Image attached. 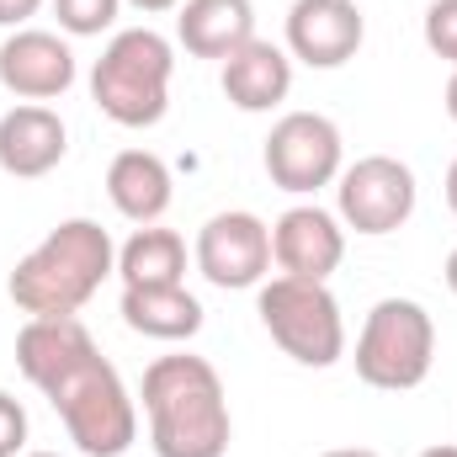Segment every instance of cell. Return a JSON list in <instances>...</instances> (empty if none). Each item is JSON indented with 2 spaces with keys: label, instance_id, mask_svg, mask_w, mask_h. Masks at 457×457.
I'll use <instances>...</instances> for the list:
<instances>
[{
  "label": "cell",
  "instance_id": "1",
  "mask_svg": "<svg viewBox=\"0 0 457 457\" xmlns=\"http://www.w3.org/2000/svg\"><path fill=\"white\" fill-rule=\"evenodd\" d=\"M144 415L154 457H224L234 420H228L224 378L208 356H154L144 367Z\"/></svg>",
  "mask_w": 457,
  "mask_h": 457
},
{
  "label": "cell",
  "instance_id": "2",
  "mask_svg": "<svg viewBox=\"0 0 457 457\" xmlns=\"http://www.w3.org/2000/svg\"><path fill=\"white\" fill-rule=\"evenodd\" d=\"M117 271V245L96 219L54 224L11 271L5 293L27 320H75Z\"/></svg>",
  "mask_w": 457,
  "mask_h": 457
},
{
  "label": "cell",
  "instance_id": "3",
  "mask_svg": "<svg viewBox=\"0 0 457 457\" xmlns=\"http://www.w3.org/2000/svg\"><path fill=\"white\" fill-rule=\"evenodd\" d=\"M37 394L54 404L70 442L86 457H122L138 442V404H133L128 383L117 378V367L102 356L96 341L75 351Z\"/></svg>",
  "mask_w": 457,
  "mask_h": 457
},
{
  "label": "cell",
  "instance_id": "4",
  "mask_svg": "<svg viewBox=\"0 0 457 457\" xmlns=\"http://www.w3.org/2000/svg\"><path fill=\"white\" fill-rule=\"evenodd\" d=\"M176 48L154 27H122L91 64V102L117 128H154L170 112Z\"/></svg>",
  "mask_w": 457,
  "mask_h": 457
},
{
  "label": "cell",
  "instance_id": "5",
  "mask_svg": "<svg viewBox=\"0 0 457 457\" xmlns=\"http://www.w3.org/2000/svg\"><path fill=\"white\" fill-rule=\"evenodd\" d=\"M356 378L378 394H410L431 378L436 320L415 298H378L356 336Z\"/></svg>",
  "mask_w": 457,
  "mask_h": 457
},
{
  "label": "cell",
  "instance_id": "6",
  "mask_svg": "<svg viewBox=\"0 0 457 457\" xmlns=\"http://www.w3.org/2000/svg\"><path fill=\"white\" fill-rule=\"evenodd\" d=\"M255 314L266 336L298 367H336L345 356V320L325 282L309 277H266L255 293Z\"/></svg>",
  "mask_w": 457,
  "mask_h": 457
},
{
  "label": "cell",
  "instance_id": "7",
  "mask_svg": "<svg viewBox=\"0 0 457 457\" xmlns=\"http://www.w3.org/2000/svg\"><path fill=\"white\" fill-rule=\"evenodd\" d=\"M261 165L271 176L277 192H293V197H314L320 187H336L345 170V144L341 128L325 112H287L271 122L266 133V149H261Z\"/></svg>",
  "mask_w": 457,
  "mask_h": 457
},
{
  "label": "cell",
  "instance_id": "8",
  "mask_svg": "<svg viewBox=\"0 0 457 457\" xmlns=\"http://www.w3.org/2000/svg\"><path fill=\"white\" fill-rule=\"evenodd\" d=\"M415 203H420L415 170L394 154H361L336 181V219L356 234H367V239L404 228L415 219Z\"/></svg>",
  "mask_w": 457,
  "mask_h": 457
},
{
  "label": "cell",
  "instance_id": "9",
  "mask_svg": "<svg viewBox=\"0 0 457 457\" xmlns=\"http://www.w3.org/2000/svg\"><path fill=\"white\" fill-rule=\"evenodd\" d=\"M192 255H197V271L224 293L261 287L271 271V228L245 208H228V213H213L197 228Z\"/></svg>",
  "mask_w": 457,
  "mask_h": 457
},
{
  "label": "cell",
  "instance_id": "10",
  "mask_svg": "<svg viewBox=\"0 0 457 457\" xmlns=\"http://www.w3.org/2000/svg\"><path fill=\"white\" fill-rule=\"evenodd\" d=\"M75 48L59 32L43 27H16L0 43V86L16 102H54L75 86Z\"/></svg>",
  "mask_w": 457,
  "mask_h": 457
},
{
  "label": "cell",
  "instance_id": "11",
  "mask_svg": "<svg viewBox=\"0 0 457 457\" xmlns=\"http://www.w3.org/2000/svg\"><path fill=\"white\" fill-rule=\"evenodd\" d=\"M367 37V16L356 0H293L287 11V54L309 70H341Z\"/></svg>",
  "mask_w": 457,
  "mask_h": 457
},
{
  "label": "cell",
  "instance_id": "12",
  "mask_svg": "<svg viewBox=\"0 0 457 457\" xmlns=\"http://www.w3.org/2000/svg\"><path fill=\"white\" fill-rule=\"evenodd\" d=\"M271 261L282 277L330 282V271H341L345 261V224L320 203H298L271 224Z\"/></svg>",
  "mask_w": 457,
  "mask_h": 457
},
{
  "label": "cell",
  "instance_id": "13",
  "mask_svg": "<svg viewBox=\"0 0 457 457\" xmlns=\"http://www.w3.org/2000/svg\"><path fill=\"white\" fill-rule=\"evenodd\" d=\"M70 154V128L64 117L43 102H21L0 117V170L16 181H37L59 170Z\"/></svg>",
  "mask_w": 457,
  "mask_h": 457
},
{
  "label": "cell",
  "instance_id": "14",
  "mask_svg": "<svg viewBox=\"0 0 457 457\" xmlns=\"http://www.w3.org/2000/svg\"><path fill=\"white\" fill-rule=\"evenodd\" d=\"M293 91V54L266 43V37H250L239 54L224 59V96L228 107L239 112H271L282 107Z\"/></svg>",
  "mask_w": 457,
  "mask_h": 457
},
{
  "label": "cell",
  "instance_id": "15",
  "mask_svg": "<svg viewBox=\"0 0 457 457\" xmlns=\"http://www.w3.org/2000/svg\"><path fill=\"white\" fill-rule=\"evenodd\" d=\"M107 197L128 224H160L170 213V197H176L170 165L154 149H122L107 165Z\"/></svg>",
  "mask_w": 457,
  "mask_h": 457
},
{
  "label": "cell",
  "instance_id": "16",
  "mask_svg": "<svg viewBox=\"0 0 457 457\" xmlns=\"http://www.w3.org/2000/svg\"><path fill=\"white\" fill-rule=\"evenodd\" d=\"M176 43L192 59H219L239 54L255 37V5L250 0H181L176 5Z\"/></svg>",
  "mask_w": 457,
  "mask_h": 457
},
{
  "label": "cell",
  "instance_id": "17",
  "mask_svg": "<svg viewBox=\"0 0 457 457\" xmlns=\"http://www.w3.org/2000/svg\"><path fill=\"white\" fill-rule=\"evenodd\" d=\"M122 325L149 341H192L203 330L197 293L181 287H122Z\"/></svg>",
  "mask_w": 457,
  "mask_h": 457
},
{
  "label": "cell",
  "instance_id": "18",
  "mask_svg": "<svg viewBox=\"0 0 457 457\" xmlns=\"http://www.w3.org/2000/svg\"><path fill=\"white\" fill-rule=\"evenodd\" d=\"M122 287H181L187 282V239L176 228L144 224L117 250Z\"/></svg>",
  "mask_w": 457,
  "mask_h": 457
},
{
  "label": "cell",
  "instance_id": "19",
  "mask_svg": "<svg viewBox=\"0 0 457 457\" xmlns=\"http://www.w3.org/2000/svg\"><path fill=\"white\" fill-rule=\"evenodd\" d=\"M91 345V330L80 320H27L16 330V367L32 388H43L75 351Z\"/></svg>",
  "mask_w": 457,
  "mask_h": 457
},
{
  "label": "cell",
  "instance_id": "20",
  "mask_svg": "<svg viewBox=\"0 0 457 457\" xmlns=\"http://www.w3.org/2000/svg\"><path fill=\"white\" fill-rule=\"evenodd\" d=\"M117 11H122V0H54V16H59V27L70 37H102V32H112Z\"/></svg>",
  "mask_w": 457,
  "mask_h": 457
},
{
  "label": "cell",
  "instance_id": "21",
  "mask_svg": "<svg viewBox=\"0 0 457 457\" xmlns=\"http://www.w3.org/2000/svg\"><path fill=\"white\" fill-rule=\"evenodd\" d=\"M426 48L457 70V0H431L426 5Z\"/></svg>",
  "mask_w": 457,
  "mask_h": 457
},
{
  "label": "cell",
  "instance_id": "22",
  "mask_svg": "<svg viewBox=\"0 0 457 457\" xmlns=\"http://www.w3.org/2000/svg\"><path fill=\"white\" fill-rule=\"evenodd\" d=\"M27 453V410L0 388V457H21Z\"/></svg>",
  "mask_w": 457,
  "mask_h": 457
},
{
  "label": "cell",
  "instance_id": "23",
  "mask_svg": "<svg viewBox=\"0 0 457 457\" xmlns=\"http://www.w3.org/2000/svg\"><path fill=\"white\" fill-rule=\"evenodd\" d=\"M43 11V0H0V27H27V16H37Z\"/></svg>",
  "mask_w": 457,
  "mask_h": 457
},
{
  "label": "cell",
  "instance_id": "24",
  "mask_svg": "<svg viewBox=\"0 0 457 457\" xmlns=\"http://www.w3.org/2000/svg\"><path fill=\"white\" fill-rule=\"evenodd\" d=\"M133 11H144V16H160V11H176L181 0H128Z\"/></svg>",
  "mask_w": 457,
  "mask_h": 457
},
{
  "label": "cell",
  "instance_id": "25",
  "mask_svg": "<svg viewBox=\"0 0 457 457\" xmlns=\"http://www.w3.org/2000/svg\"><path fill=\"white\" fill-rule=\"evenodd\" d=\"M447 208L457 213V160L447 165Z\"/></svg>",
  "mask_w": 457,
  "mask_h": 457
},
{
  "label": "cell",
  "instance_id": "26",
  "mask_svg": "<svg viewBox=\"0 0 457 457\" xmlns=\"http://www.w3.org/2000/svg\"><path fill=\"white\" fill-rule=\"evenodd\" d=\"M442 277H447V287H453V298H457V250L447 255V266H442Z\"/></svg>",
  "mask_w": 457,
  "mask_h": 457
},
{
  "label": "cell",
  "instance_id": "27",
  "mask_svg": "<svg viewBox=\"0 0 457 457\" xmlns=\"http://www.w3.org/2000/svg\"><path fill=\"white\" fill-rule=\"evenodd\" d=\"M447 117L457 122V70H453V80H447Z\"/></svg>",
  "mask_w": 457,
  "mask_h": 457
},
{
  "label": "cell",
  "instance_id": "28",
  "mask_svg": "<svg viewBox=\"0 0 457 457\" xmlns=\"http://www.w3.org/2000/svg\"><path fill=\"white\" fill-rule=\"evenodd\" d=\"M320 457H378V453H367V447H336V453H320Z\"/></svg>",
  "mask_w": 457,
  "mask_h": 457
},
{
  "label": "cell",
  "instance_id": "29",
  "mask_svg": "<svg viewBox=\"0 0 457 457\" xmlns=\"http://www.w3.org/2000/svg\"><path fill=\"white\" fill-rule=\"evenodd\" d=\"M420 457H457V447H426Z\"/></svg>",
  "mask_w": 457,
  "mask_h": 457
},
{
  "label": "cell",
  "instance_id": "30",
  "mask_svg": "<svg viewBox=\"0 0 457 457\" xmlns=\"http://www.w3.org/2000/svg\"><path fill=\"white\" fill-rule=\"evenodd\" d=\"M21 457H59V453H21Z\"/></svg>",
  "mask_w": 457,
  "mask_h": 457
}]
</instances>
